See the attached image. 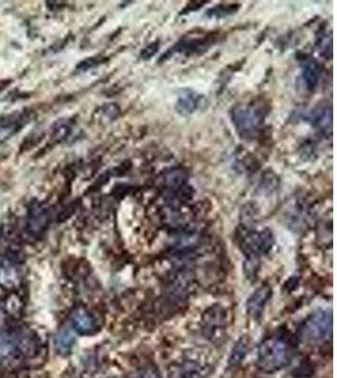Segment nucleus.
Masks as SVG:
<instances>
[{
  "label": "nucleus",
  "instance_id": "19",
  "mask_svg": "<svg viewBox=\"0 0 337 378\" xmlns=\"http://www.w3.org/2000/svg\"><path fill=\"white\" fill-rule=\"evenodd\" d=\"M119 113H121V110L116 104H108L100 109V118L105 123H108V121H113V120L116 119Z\"/></svg>",
  "mask_w": 337,
  "mask_h": 378
},
{
  "label": "nucleus",
  "instance_id": "12",
  "mask_svg": "<svg viewBox=\"0 0 337 378\" xmlns=\"http://www.w3.org/2000/svg\"><path fill=\"white\" fill-rule=\"evenodd\" d=\"M74 345V335L69 328H62L55 337V347L60 355H69Z\"/></svg>",
  "mask_w": 337,
  "mask_h": 378
},
{
  "label": "nucleus",
  "instance_id": "15",
  "mask_svg": "<svg viewBox=\"0 0 337 378\" xmlns=\"http://www.w3.org/2000/svg\"><path fill=\"white\" fill-rule=\"evenodd\" d=\"M19 128H22V123L18 116H8L4 119L0 120V134H13L14 131H17Z\"/></svg>",
  "mask_w": 337,
  "mask_h": 378
},
{
  "label": "nucleus",
  "instance_id": "2",
  "mask_svg": "<svg viewBox=\"0 0 337 378\" xmlns=\"http://www.w3.org/2000/svg\"><path fill=\"white\" fill-rule=\"evenodd\" d=\"M230 116L235 130L243 139H253L254 136H257L263 125V113L252 105L246 104L235 105L230 113Z\"/></svg>",
  "mask_w": 337,
  "mask_h": 378
},
{
  "label": "nucleus",
  "instance_id": "9",
  "mask_svg": "<svg viewBox=\"0 0 337 378\" xmlns=\"http://www.w3.org/2000/svg\"><path fill=\"white\" fill-rule=\"evenodd\" d=\"M71 323L74 330L80 334L94 333L96 327L94 316L85 308H77L71 313Z\"/></svg>",
  "mask_w": 337,
  "mask_h": 378
},
{
  "label": "nucleus",
  "instance_id": "13",
  "mask_svg": "<svg viewBox=\"0 0 337 378\" xmlns=\"http://www.w3.org/2000/svg\"><path fill=\"white\" fill-rule=\"evenodd\" d=\"M312 120L314 124L317 125L321 129L327 130V128L331 129L332 124V111L331 108L325 106V108H320L319 110H314L312 113Z\"/></svg>",
  "mask_w": 337,
  "mask_h": 378
},
{
  "label": "nucleus",
  "instance_id": "7",
  "mask_svg": "<svg viewBox=\"0 0 337 378\" xmlns=\"http://www.w3.org/2000/svg\"><path fill=\"white\" fill-rule=\"evenodd\" d=\"M202 101V96L196 91L191 89H183L178 92L177 102H176V111L181 116H189L194 113Z\"/></svg>",
  "mask_w": 337,
  "mask_h": 378
},
{
  "label": "nucleus",
  "instance_id": "14",
  "mask_svg": "<svg viewBox=\"0 0 337 378\" xmlns=\"http://www.w3.org/2000/svg\"><path fill=\"white\" fill-rule=\"evenodd\" d=\"M16 352V342L11 335H0V360H8Z\"/></svg>",
  "mask_w": 337,
  "mask_h": 378
},
{
  "label": "nucleus",
  "instance_id": "16",
  "mask_svg": "<svg viewBox=\"0 0 337 378\" xmlns=\"http://www.w3.org/2000/svg\"><path fill=\"white\" fill-rule=\"evenodd\" d=\"M246 352H248V340L245 339H241L236 345H235L231 357H230V365L231 366H236L239 365L244 357H245Z\"/></svg>",
  "mask_w": 337,
  "mask_h": 378
},
{
  "label": "nucleus",
  "instance_id": "17",
  "mask_svg": "<svg viewBox=\"0 0 337 378\" xmlns=\"http://www.w3.org/2000/svg\"><path fill=\"white\" fill-rule=\"evenodd\" d=\"M70 131H71V124H70L69 120H60L58 123L53 125L52 138L55 140H62L66 136L69 135Z\"/></svg>",
  "mask_w": 337,
  "mask_h": 378
},
{
  "label": "nucleus",
  "instance_id": "11",
  "mask_svg": "<svg viewBox=\"0 0 337 378\" xmlns=\"http://www.w3.org/2000/svg\"><path fill=\"white\" fill-rule=\"evenodd\" d=\"M321 68L320 65L314 61V60H307L306 62L302 65V76L303 82L304 85L309 87V90H314L319 79H320Z\"/></svg>",
  "mask_w": 337,
  "mask_h": 378
},
{
  "label": "nucleus",
  "instance_id": "8",
  "mask_svg": "<svg viewBox=\"0 0 337 378\" xmlns=\"http://www.w3.org/2000/svg\"><path fill=\"white\" fill-rule=\"evenodd\" d=\"M270 295H272L270 288L269 287H262V288L255 290L252 294V296L248 300V311L255 321L260 319L262 316H263L265 304L268 303Z\"/></svg>",
  "mask_w": 337,
  "mask_h": 378
},
{
  "label": "nucleus",
  "instance_id": "4",
  "mask_svg": "<svg viewBox=\"0 0 337 378\" xmlns=\"http://www.w3.org/2000/svg\"><path fill=\"white\" fill-rule=\"evenodd\" d=\"M273 235L269 230L264 231L252 232L246 235V238L243 241V249L248 256L252 257H259L262 255L267 254L269 250L273 246Z\"/></svg>",
  "mask_w": 337,
  "mask_h": 378
},
{
  "label": "nucleus",
  "instance_id": "21",
  "mask_svg": "<svg viewBox=\"0 0 337 378\" xmlns=\"http://www.w3.org/2000/svg\"><path fill=\"white\" fill-rule=\"evenodd\" d=\"M160 45L158 42H153L152 45H147L143 51H142V53H140V57H142L143 60H149V58H152V57L155 56V53H157V51H158V48H160V45Z\"/></svg>",
  "mask_w": 337,
  "mask_h": 378
},
{
  "label": "nucleus",
  "instance_id": "20",
  "mask_svg": "<svg viewBox=\"0 0 337 378\" xmlns=\"http://www.w3.org/2000/svg\"><path fill=\"white\" fill-rule=\"evenodd\" d=\"M235 11H238V6H235V4H233V6H223V4H221V6H215V8H212V9L207 11V17H228L230 14H233Z\"/></svg>",
  "mask_w": 337,
  "mask_h": 378
},
{
  "label": "nucleus",
  "instance_id": "22",
  "mask_svg": "<svg viewBox=\"0 0 337 378\" xmlns=\"http://www.w3.org/2000/svg\"><path fill=\"white\" fill-rule=\"evenodd\" d=\"M142 378H160V376H158V374H155L153 371L148 369L147 372H144L143 374H142Z\"/></svg>",
  "mask_w": 337,
  "mask_h": 378
},
{
  "label": "nucleus",
  "instance_id": "3",
  "mask_svg": "<svg viewBox=\"0 0 337 378\" xmlns=\"http://www.w3.org/2000/svg\"><path fill=\"white\" fill-rule=\"evenodd\" d=\"M332 333L331 309H320L314 311L312 316L304 322L302 328V337L307 342L320 343L324 342Z\"/></svg>",
  "mask_w": 337,
  "mask_h": 378
},
{
  "label": "nucleus",
  "instance_id": "18",
  "mask_svg": "<svg viewBox=\"0 0 337 378\" xmlns=\"http://www.w3.org/2000/svg\"><path fill=\"white\" fill-rule=\"evenodd\" d=\"M278 186H280V179L277 175L272 174V173L264 174L262 183H260V189L264 193L275 192V189H278Z\"/></svg>",
  "mask_w": 337,
  "mask_h": 378
},
{
  "label": "nucleus",
  "instance_id": "5",
  "mask_svg": "<svg viewBox=\"0 0 337 378\" xmlns=\"http://www.w3.org/2000/svg\"><path fill=\"white\" fill-rule=\"evenodd\" d=\"M48 222H50V213L46 206L40 202L31 204L26 225L29 236L40 238V235L46 231Z\"/></svg>",
  "mask_w": 337,
  "mask_h": 378
},
{
  "label": "nucleus",
  "instance_id": "1",
  "mask_svg": "<svg viewBox=\"0 0 337 378\" xmlns=\"http://www.w3.org/2000/svg\"><path fill=\"white\" fill-rule=\"evenodd\" d=\"M292 357V347L282 337H270L259 345L257 366L263 372L273 373L288 365Z\"/></svg>",
  "mask_w": 337,
  "mask_h": 378
},
{
  "label": "nucleus",
  "instance_id": "10",
  "mask_svg": "<svg viewBox=\"0 0 337 378\" xmlns=\"http://www.w3.org/2000/svg\"><path fill=\"white\" fill-rule=\"evenodd\" d=\"M207 368L197 362H183L172 369L171 378H205Z\"/></svg>",
  "mask_w": 337,
  "mask_h": 378
},
{
  "label": "nucleus",
  "instance_id": "6",
  "mask_svg": "<svg viewBox=\"0 0 337 378\" xmlns=\"http://www.w3.org/2000/svg\"><path fill=\"white\" fill-rule=\"evenodd\" d=\"M226 321V313L221 306H212L206 311L202 319V332L209 338H215L223 330Z\"/></svg>",
  "mask_w": 337,
  "mask_h": 378
}]
</instances>
